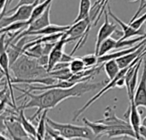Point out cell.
Returning a JSON list of instances; mask_svg holds the SVG:
<instances>
[{
  "mask_svg": "<svg viewBox=\"0 0 146 140\" xmlns=\"http://www.w3.org/2000/svg\"><path fill=\"white\" fill-rule=\"evenodd\" d=\"M15 78L20 80H32L50 76L47 68L42 66L36 58L21 54L18 59L10 65Z\"/></svg>",
  "mask_w": 146,
  "mask_h": 140,
  "instance_id": "2",
  "label": "cell"
},
{
  "mask_svg": "<svg viewBox=\"0 0 146 140\" xmlns=\"http://www.w3.org/2000/svg\"><path fill=\"white\" fill-rule=\"evenodd\" d=\"M116 43H117V39H115V38H113L112 36L108 38L107 39H105L100 48H99V51H98V56H104V55H106L108 54L110 50L115 49L116 47Z\"/></svg>",
  "mask_w": 146,
  "mask_h": 140,
  "instance_id": "19",
  "label": "cell"
},
{
  "mask_svg": "<svg viewBox=\"0 0 146 140\" xmlns=\"http://www.w3.org/2000/svg\"><path fill=\"white\" fill-rule=\"evenodd\" d=\"M47 123L56 130H57L60 134L64 138V139H92L96 136L90 127L87 126L80 127L73 124L68 123H60L56 122L50 118L47 117Z\"/></svg>",
  "mask_w": 146,
  "mask_h": 140,
  "instance_id": "3",
  "label": "cell"
},
{
  "mask_svg": "<svg viewBox=\"0 0 146 140\" xmlns=\"http://www.w3.org/2000/svg\"><path fill=\"white\" fill-rule=\"evenodd\" d=\"M70 26H59V25H49L40 30L30 32L26 36H40V35H50L54 33H65L69 29Z\"/></svg>",
  "mask_w": 146,
  "mask_h": 140,
  "instance_id": "13",
  "label": "cell"
},
{
  "mask_svg": "<svg viewBox=\"0 0 146 140\" xmlns=\"http://www.w3.org/2000/svg\"><path fill=\"white\" fill-rule=\"evenodd\" d=\"M108 2H109V0H100V3H99V4H98L99 14H98V18L96 19V21H95V22H94V25H95V24H97V23L99 21V20L101 19L102 14L104 12V10H105L106 7H107V5H108Z\"/></svg>",
  "mask_w": 146,
  "mask_h": 140,
  "instance_id": "25",
  "label": "cell"
},
{
  "mask_svg": "<svg viewBox=\"0 0 146 140\" xmlns=\"http://www.w3.org/2000/svg\"><path fill=\"white\" fill-rule=\"evenodd\" d=\"M23 109H24L19 107V109L17 110V113H18L17 120L20 121V123L21 124V126L23 127L25 131L28 133V135L31 137V139H37V129L31 123V121L27 119Z\"/></svg>",
  "mask_w": 146,
  "mask_h": 140,
  "instance_id": "14",
  "label": "cell"
},
{
  "mask_svg": "<svg viewBox=\"0 0 146 140\" xmlns=\"http://www.w3.org/2000/svg\"><path fill=\"white\" fill-rule=\"evenodd\" d=\"M82 121H83L85 126H87L88 127L91 128V130L95 134L96 138L104 136L105 133L110 128V127H109V126H107V125H105L104 123H101V122H99L98 121L96 122H92V121H88L86 118H83Z\"/></svg>",
  "mask_w": 146,
  "mask_h": 140,
  "instance_id": "15",
  "label": "cell"
},
{
  "mask_svg": "<svg viewBox=\"0 0 146 140\" xmlns=\"http://www.w3.org/2000/svg\"><path fill=\"white\" fill-rule=\"evenodd\" d=\"M146 21V13H145L144 15H142L140 17L136 18L133 21L130 22V25L132 27H133L136 29H139L140 27H142V26L145 23Z\"/></svg>",
  "mask_w": 146,
  "mask_h": 140,
  "instance_id": "24",
  "label": "cell"
},
{
  "mask_svg": "<svg viewBox=\"0 0 146 140\" xmlns=\"http://www.w3.org/2000/svg\"><path fill=\"white\" fill-rule=\"evenodd\" d=\"M86 67L90 68L93 66H97L98 64V56L94 54H88L81 57Z\"/></svg>",
  "mask_w": 146,
  "mask_h": 140,
  "instance_id": "23",
  "label": "cell"
},
{
  "mask_svg": "<svg viewBox=\"0 0 146 140\" xmlns=\"http://www.w3.org/2000/svg\"><path fill=\"white\" fill-rule=\"evenodd\" d=\"M129 1H131V2H136L137 0H129Z\"/></svg>",
  "mask_w": 146,
  "mask_h": 140,
  "instance_id": "30",
  "label": "cell"
},
{
  "mask_svg": "<svg viewBox=\"0 0 146 140\" xmlns=\"http://www.w3.org/2000/svg\"><path fill=\"white\" fill-rule=\"evenodd\" d=\"M92 2L91 0H80V6H79V13L76 19L74 21L73 23L77 22L80 20H83L88 16H90V12L92 9Z\"/></svg>",
  "mask_w": 146,
  "mask_h": 140,
  "instance_id": "17",
  "label": "cell"
},
{
  "mask_svg": "<svg viewBox=\"0 0 146 140\" xmlns=\"http://www.w3.org/2000/svg\"><path fill=\"white\" fill-rule=\"evenodd\" d=\"M107 84V81H100L98 83H90L89 80L81 81L77 83L72 87L68 88H52L49 90H45L44 92L40 94H33L29 92L25 91L24 89H21L18 86H15V89L23 92V96L29 99V101L26 104H22L20 107L22 109H32L37 108L36 113L31 116L30 121L39 117L41 113L47 109H51L56 107L62 101L70 98H80L84 94L99 90L102 86H104ZM19 97L18 98H22Z\"/></svg>",
  "mask_w": 146,
  "mask_h": 140,
  "instance_id": "1",
  "label": "cell"
},
{
  "mask_svg": "<svg viewBox=\"0 0 146 140\" xmlns=\"http://www.w3.org/2000/svg\"><path fill=\"white\" fill-rule=\"evenodd\" d=\"M107 9H108V13H109L110 16L112 17L116 21V23H118L120 25V27H121V30L123 32V36L120 39L123 40V39H127V38H131L134 36H146V29H145L144 27L136 29L133 27H132L130 24L129 25L126 24L112 12L110 6L109 4L107 5Z\"/></svg>",
  "mask_w": 146,
  "mask_h": 140,
  "instance_id": "7",
  "label": "cell"
},
{
  "mask_svg": "<svg viewBox=\"0 0 146 140\" xmlns=\"http://www.w3.org/2000/svg\"><path fill=\"white\" fill-rule=\"evenodd\" d=\"M146 38V36H139L134 38H127V39H119L117 40L116 43V47L115 49H120V48H125V47H132L134 46L135 44H139L142 40Z\"/></svg>",
  "mask_w": 146,
  "mask_h": 140,
  "instance_id": "21",
  "label": "cell"
},
{
  "mask_svg": "<svg viewBox=\"0 0 146 140\" xmlns=\"http://www.w3.org/2000/svg\"><path fill=\"white\" fill-rule=\"evenodd\" d=\"M47 112L45 109L42 112L39 116V121L37 127V139H45L46 138V126H47Z\"/></svg>",
  "mask_w": 146,
  "mask_h": 140,
  "instance_id": "18",
  "label": "cell"
},
{
  "mask_svg": "<svg viewBox=\"0 0 146 140\" xmlns=\"http://www.w3.org/2000/svg\"><path fill=\"white\" fill-rule=\"evenodd\" d=\"M146 7V1L145 0H140V4H139V9H138V11L135 13V15H134V16L132 18V20H131V21L130 22H132V21H133L139 15V14L142 12V10L145 9Z\"/></svg>",
  "mask_w": 146,
  "mask_h": 140,
  "instance_id": "27",
  "label": "cell"
},
{
  "mask_svg": "<svg viewBox=\"0 0 146 140\" xmlns=\"http://www.w3.org/2000/svg\"><path fill=\"white\" fill-rule=\"evenodd\" d=\"M104 68L110 80H114L121 71V68L115 59H112L105 62Z\"/></svg>",
  "mask_w": 146,
  "mask_h": 140,
  "instance_id": "16",
  "label": "cell"
},
{
  "mask_svg": "<svg viewBox=\"0 0 146 140\" xmlns=\"http://www.w3.org/2000/svg\"><path fill=\"white\" fill-rule=\"evenodd\" d=\"M43 1H44V0H40V2H43Z\"/></svg>",
  "mask_w": 146,
  "mask_h": 140,
  "instance_id": "31",
  "label": "cell"
},
{
  "mask_svg": "<svg viewBox=\"0 0 146 140\" xmlns=\"http://www.w3.org/2000/svg\"><path fill=\"white\" fill-rule=\"evenodd\" d=\"M141 125H143V126H145L146 127V116L142 120V122H141Z\"/></svg>",
  "mask_w": 146,
  "mask_h": 140,
  "instance_id": "29",
  "label": "cell"
},
{
  "mask_svg": "<svg viewBox=\"0 0 146 140\" xmlns=\"http://www.w3.org/2000/svg\"><path fill=\"white\" fill-rule=\"evenodd\" d=\"M70 42H73L72 39L68 38L65 35V33H63L62 38L58 41L56 42L53 49L49 54V62H48V66H47V70L49 73L53 69L56 64L61 62V59L64 53V47L66 44L70 43Z\"/></svg>",
  "mask_w": 146,
  "mask_h": 140,
  "instance_id": "6",
  "label": "cell"
},
{
  "mask_svg": "<svg viewBox=\"0 0 146 140\" xmlns=\"http://www.w3.org/2000/svg\"><path fill=\"white\" fill-rule=\"evenodd\" d=\"M104 119L99 120L98 121L104 123L109 127H110L111 128L114 127H127V128H133L131 124L129 123V121H125L122 119H120L119 117H117L115 114V110L114 109L108 107L105 111H104Z\"/></svg>",
  "mask_w": 146,
  "mask_h": 140,
  "instance_id": "9",
  "label": "cell"
},
{
  "mask_svg": "<svg viewBox=\"0 0 146 140\" xmlns=\"http://www.w3.org/2000/svg\"><path fill=\"white\" fill-rule=\"evenodd\" d=\"M134 102L138 107H145L146 109V56L144 58V68L142 76L139 86L135 92Z\"/></svg>",
  "mask_w": 146,
  "mask_h": 140,
  "instance_id": "12",
  "label": "cell"
},
{
  "mask_svg": "<svg viewBox=\"0 0 146 140\" xmlns=\"http://www.w3.org/2000/svg\"><path fill=\"white\" fill-rule=\"evenodd\" d=\"M139 135H140L141 139H146V127L143 125H141L139 127Z\"/></svg>",
  "mask_w": 146,
  "mask_h": 140,
  "instance_id": "28",
  "label": "cell"
},
{
  "mask_svg": "<svg viewBox=\"0 0 146 140\" xmlns=\"http://www.w3.org/2000/svg\"><path fill=\"white\" fill-rule=\"evenodd\" d=\"M36 2H40V0H19V3L16 4V6H15V7H14L13 9H9V11H6V13H5V15H9V13H11V12L15 11L17 8H19V7H20V6H21V5H25V4H33V3H35Z\"/></svg>",
  "mask_w": 146,
  "mask_h": 140,
  "instance_id": "26",
  "label": "cell"
},
{
  "mask_svg": "<svg viewBox=\"0 0 146 140\" xmlns=\"http://www.w3.org/2000/svg\"><path fill=\"white\" fill-rule=\"evenodd\" d=\"M104 22L101 26V27L98 30V36H97V40H96V45H95V54L98 56V51L99 48L102 44V43L107 39L108 38L111 37L115 32L117 30V25L112 23L109 20V13L108 10H104Z\"/></svg>",
  "mask_w": 146,
  "mask_h": 140,
  "instance_id": "5",
  "label": "cell"
},
{
  "mask_svg": "<svg viewBox=\"0 0 146 140\" xmlns=\"http://www.w3.org/2000/svg\"><path fill=\"white\" fill-rule=\"evenodd\" d=\"M126 115L128 116L129 123L131 124L133 131L135 132L137 139H141V137L139 135V127L141 126L142 120L140 117V114L138 110V106L135 104L134 99L130 100L129 108H128V110H127Z\"/></svg>",
  "mask_w": 146,
  "mask_h": 140,
  "instance_id": "11",
  "label": "cell"
},
{
  "mask_svg": "<svg viewBox=\"0 0 146 140\" xmlns=\"http://www.w3.org/2000/svg\"><path fill=\"white\" fill-rule=\"evenodd\" d=\"M145 29H146V27H145Z\"/></svg>",
  "mask_w": 146,
  "mask_h": 140,
  "instance_id": "32",
  "label": "cell"
},
{
  "mask_svg": "<svg viewBox=\"0 0 146 140\" xmlns=\"http://www.w3.org/2000/svg\"><path fill=\"white\" fill-rule=\"evenodd\" d=\"M40 2H36L33 4H25L21 5L15 10V13L11 15H3L1 17V28L4 27L11 23L16 21H28L32 14L33 12L34 8Z\"/></svg>",
  "mask_w": 146,
  "mask_h": 140,
  "instance_id": "4",
  "label": "cell"
},
{
  "mask_svg": "<svg viewBox=\"0 0 146 140\" xmlns=\"http://www.w3.org/2000/svg\"><path fill=\"white\" fill-rule=\"evenodd\" d=\"M1 68H2V73L5 74L6 77V81H7V85L9 86V94H10V98L12 100V103L15 106V111L18 110V108L16 107V104L15 101L16 99L14 97V92H13V82H12V78L10 77L9 74V69H10V62H9V56L7 54V51L5 50V48L2 47V51H1Z\"/></svg>",
  "mask_w": 146,
  "mask_h": 140,
  "instance_id": "8",
  "label": "cell"
},
{
  "mask_svg": "<svg viewBox=\"0 0 146 140\" xmlns=\"http://www.w3.org/2000/svg\"><path fill=\"white\" fill-rule=\"evenodd\" d=\"M2 122L5 125L6 129L8 130L9 133L11 137L15 139H31L28 133L25 131L20 121L17 120V117H14V120H7L2 119Z\"/></svg>",
  "mask_w": 146,
  "mask_h": 140,
  "instance_id": "10",
  "label": "cell"
},
{
  "mask_svg": "<svg viewBox=\"0 0 146 140\" xmlns=\"http://www.w3.org/2000/svg\"><path fill=\"white\" fill-rule=\"evenodd\" d=\"M28 27V21H16L14 23H11L4 27L1 28V33H13L17 32L20 30H25Z\"/></svg>",
  "mask_w": 146,
  "mask_h": 140,
  "instance_id": "20",
  "label": "cell"
},
{
  "mask_svg": "<svg viewBox=\"0 0 146 140\" xmlns=\"http://www.w3.org/2000/svg\"><path fill=\"white\" fill-rule=\"evenodd\" d=\"M69 69L71 70V72L73 74H77L80 73L83 70H85L86 68H88L86 67L82 58L80 57H74L70 62H69Z\"/></svg>",
  "mask_w": 146,
  "mask_h": 140,
  "instance_id": "22",
  "label": "cell"
}]
</instances>
